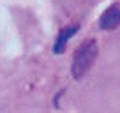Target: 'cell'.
<instances>
[{"label":"cell","mask_w":120,"mask_h":113,"mask_svg":"<svg viewBox=\"0 0 120 113\" xmlns=\"http://www.w3.org/2000/svg\"><path fill=\"white\" fill-rule=\"evenodd\" d=\"M98 57V44L95 38H89L76 47L75 55H73V64H71V75L76 80H80L86 73L93 68V64Z\"/></svg>","instance_id":"cell-1"},{"label":"cell","mask_w":120,"mask_h":113,"mask_svg":"<svg viewBox=\"0 0 120 113\" xmlns=\"http://www.w3.org/2000/svg\"><path fill=\"white\" fill-rule=\"evenodd\" d=\"M116 26H120V4L118 2L111 4L100 16V27L102 29H115Z\"/></svg>","instance_id":"cell-2"},{"label":"cell","mask_w":120,"mask_h":113,"mask_svg":"<svg viewBox=\"0 0 120 113\" xmlns=\"http://www.w3.org/2000/svg\"><path fill=\"white\" fill-rule=\"evenodd\" d=\"M76 31H78V26H69V27H64V29L58 33L56 40H55V46H53V53H56V55L64 53V49H66V44H68V40L73 37V35H75Z\"/></svg>","instance_id":"cell-3"}]
</instances>
